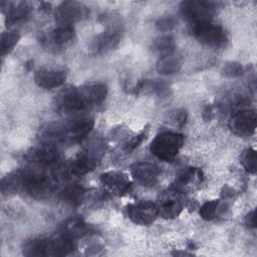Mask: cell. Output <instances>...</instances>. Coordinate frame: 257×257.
I'll list each match as a JSON object with an SVG mask.
<instances>
[{
  "mask_svg": "<svg viewBox=\"0 0 257 257\" xmlns=\"http://www.w3.org/2000/svg\"><path fill=\"white\" fill-rule=\"evenodd\" d=\"M73 249V237L67 233L54 239H33L24 247L28 256H60L66 255Z\"/></svg>",
  "mask_w": 257,
  "mask_h": 257,
  "instance_id": "obj_1",
  "label": "cell"
},
{
  "mask_svg": "<svg viewBox=\"0 0 257 257\" xmlns=\"http://www.w3.org/2000/svg\"><path fill=\"white\" fill-rule=\"evenodd\" d=\"M183 144V135L174 132H164L153 140L151 152L160 160L170 161L177 156Z\"/></svg>",
  "mask_w": 257,
  "mask_h": 257,
  "instance_id": "obj_2",
  "label": "cell"
},
{
  "mask_svg": "<svg viewBox=\"0 0 257 257\" xmlns=\"http://www.w3.org/2000/svg\"><path fill=\"white\" fill-rule=\"evenodd\" d=\"M180 8L182 16L194 25L210 22L215 13V4L208 1H184Z\"/></svg>",
  "mask_w": 257,
  "mask_h": 257,
  "instance_id": "obj_3",
  "label": "cell"
},
{
  "mask_svg": "<svg viewBox=\"0 0 257 257\" xmlns=\"http://www.w3.org/2000/svg\"><path fill=\"white\" fill-rule=\"evenodd\" d=\"M193 33L198 41L214 48L223 47L228 41L226 31L221 26L211 22L194 25Z\"/></svg>",
  "mask_w": 257,
  "mask_h": 257,
  "instance_id": "obj_4",
  "label": "cell"
},
{
  "mask_svg": "<svg viewBox=\"0 0 257 257\" xmlns=\"http://www.w3.org/2000/svg\"><path fill=\"white\" fill-rule=\"evenodd\" d=\"M21 185L35 198H42L50 193L52 184L47 175L37 170H27L21 174Z\"/></svg>",
  "mask_w": 257,
  "mask_h": 257,
  "instance_id": "obj_5",
  "label": "cell"
},
{
  "mask_svg": "<svg viewBox=\"0 0 257 257\" xmlns=\"http://www.w3.org/2000/svg\"><path fill=\"white\" fill-rule=\"evenodd\" d=\"M127 217L138 225H150L159 215L158 206L150 201H141L126 207Z\"/></svg>",
  "mask_w": 257,
  "mask_h": 257,
  "instance_id": "obj_6",
  "label": "cell"
},
{
  "mask_svg": "<svg viewBox=\"0 0 257 257\" xmlns=\"http://www.w3.org/2000/svg\"><path fill=\"white\" fill-rule=\"evenodd\" d=\"M60 106L64 111L74 112L89 108L92 104L89 101L85 87L83 88H71L62 94L60 98Z\"/></svg>",
  "mask_w": 257,
  "mask_h": 257,
  "instance_id": "obj_7",
  "label": "cell"
},
{
  "mask_svg": "<svg viewBox=\"0 0 257 257\" xmlns=\"http://www.w3.org/2000/svg\"><path fill=\"white\" fill-rule=\"evenodd\" d=\"M87 14V8L81 3L74 1H65L57 7L55 12V19L60 24L71 25L73 22L85 18Z\"/></svg>",
  "mask_w": 257,
  "mask_h": 257,
  "instance_id": "obj_8",
  "label": "cell"
},
{
  "mask_svg": "<svg viewBox=\"0 0 257 257\" xmlns=\"http://www.w3.org/2000/svg\"><path fill=\"white\" fill-rule=\"evenodd\" d=\"M256 120L257 116L254 110L241 109L233 115L230 121V127L235 135L248 137L255 132Z\"/></svg>",
  "mask_w": 257,
  "mask_h": 257,
  "instance_id": "obj_9",
  "label": "cell"
},
{
  "mask_svg": "<svg viewBox=\"0 0 257 257\" xmlns=\"http://www.w3.org/2000/svg\"><path fill=\"white\" fill-rule=\"evenodd\" d=\"M132 176L142 186H154L159 179L160 170L150 163H136L131 167Z\"/></svg>",
  "mask_w": 257,
  "mask_h": 257,
  "instance_id": "obj_10",
  "label": "cell"
},
{
  "mask_svg": "<svg viewBox=\"0 0 257 257\" xmlns=\"http://www.w3.org/2000/svg\"><path fill=\"white\" fill-rule=\"evenodd\" d=\"M66 74L59 70H40L35 73L34 80L36 84L45 89H51L64 83Z\"/></svg>",
  "mask_w": 257,
  "mask_h": 257,
  "instance_id": "obj_11",
  "label": "cell"
},
{
  "mask_svg": "<svg viewBox=\"0 0 257 257\" xmlns=\"http://www.w3.org/2000/svg\"><path fill=\"white\" fill-rule=\"evenodd\" d=\"M100 181L105 187L116 194L124 193L131 184L125 174L114 171L106 172L100 175Z\"/></svg>",
  "mask_w": 257,
  "mask_h": 257,
  "instance_id": "obj_12",
  "label": "cell"
},
{
  "mask_svg": "<svg viewBox=\"0 0 257 257\" xmlns=\"http://www.w3.org/2000/svg\"><path fill=\"white\" fill-rule=\"evenodd\" d=\"M94 125V119L90 116H76L69 120L64 126V131L72 138H80L88 134Z\"/></svg>",
  "mask_w": 257,
  "mask_h": 257,
  "instance_id": "obj_13",
  "label": "cell"
},
{
  "mask_svg": "<svg viewBox=\"0 0 257 257\" xmlns=\"http://www.w3.org/2000/svg\"><path fill=\"white\" fill-rule=\"evenodd\" d=\"M119 39L120 36L116 31H105L96 36L92 42L91 48L94 53L100 54L114 48L118 44Z\"/></svg>",
  "mask_w": 257,
  "mask_h": 257,
  "instance_id": "obj_14",
  "label": "cell"
},
{
  "mask_svg": "<svg viewBox=\"0 0 257 257\" xmlns=\"http://www.w3.org/2000/svg\"><path fill=\"white\" fill-rule=\"evenodd\" d=\"M96 157L91 153L79 155L71 164V173L75 176H82L93 170L96 166Z\"/></svg>",
  "mask_w": 257,
  "mask_h": 257,
  "instance_id": "obj_15",
  "label": "cell"
},
{
  "mask_svg": "<svg viewBox=\"0 0 257 257\" xmlns=\"http://www.w3.org/2000/svg\"><path fill=\"white\" fill-rule=\"evenodd\" d=\"M158 208L159 215H161L163 218L172 219L177 217L181 213L183 209V204L182 201L177 198V196L170 195L162 201L161 206H159Z\"/></svg>",
  "mask_w": 257,
  "mask_h": 257,
  "instance_id": "obj_16",
  "label": "cell"
},
{
  "mask_svg": "<svg viewBox=\"0 0 257 257\" xmlns=\"http://www.w3.org/2000/svg\"><path fill=\"white\" fill-rule=\"evenodd\" d=\"M182 66V58L176 54H168L162 56L157 64V70L161 74H174L180 70Z\"/></svg>",
  "mask_w": 257,
  "mask_h": 257,
  "instance_id": "obj_17",
  "label": "cell"
},
{
  "mask_svg": "<svg viewBox=\"0 0 257 257\" xmlns=\"http://www.w3.org/2000/svg\"><path fill=\"white\" fill-rule=\"evenodd\" d=\"M34 159L45 166L54 165L59 160L58 150L52 145L40 146L34 153Z\"/></svg>",
  "mask_w": 257,
  "mask_h": 257,
  "instance_id": "obj_18",
  "label": "cell"
},
{
  "mask_svg": "<svg viewBox=\"0 0 257 257\" xmlns=\"http://www.w3.org/2000/svg\"><path fill=\"white\" fill-rule=\"evenodd\" d=\"M31 7L27 2L11 3L7 9V23L14 24L25 19L30 13Z\"/></svg>",
  "mask_w": 257,
  "mask_h": 257,
  "instance_id": "obj_19",
  "label": "cell"
},
{
  "mask_svg": "<svg viewBox=\"0 0 257 257\" xmlns=\"http://www.w3.org/2000/svg\"><path fill=\"white\" fill-rule=\"evenodd\" d=\"M84 197V190L79 186H71L63 190L61 199L70 206H78Z\"/></svg>",
  "mask_w": 257,
  "mask_h": 257,
  "instance_id": "obj_20",
  "label": "cell"
},
{
  "mask_svg": "<svg viewBox=\"0 0 257 257\" xmlns=\"http://www.w3.org/2000/svg\"><path fill=\"white\" fill-rule=\"evenodd\" d=\"M74 35V29L72 25L60 24L53 30L52 39L56 45H63L70 41Z\"/></svg>",
  "mask_w": 257,
  "mask_h": 257,
  "instance_id": "obj_21",
  "label": "cell"
},
{
  "mask_svg": "<svg viewBox=\"0 0 257 257\" xmlns=\"http://www.w3.org/2000/svg\"><path fill=\"white\" fill-rule=\"evenodd\" d=\"M85 90H86L87 96L89 98V101L92 105L102 102L107 93L106 85H104L102 83L91 84V85L85 87Z\"/></svg>",
  "mask_w": 257,
  "mask_h": 257,
  "instance_id": "obj_22",
  "label": "cell"
},
{
  "mask_svg": "<svg viewBox=\"0 0 257 257\" xmlns=\"http://www.w3.org/2000/svg\"><path fill=\"white\" fill-rule=\"evenodd\" d=\"M176 43L172 35H164L157 38L154 42V49L162 56L173 53Z\"/></svg>",
  "mask_w": 257,
  "mask_h": 257,
  "instance_id": "obj_23",
  "label": "cell"
},
{
  "mask_svg": "<svg viewBox=\"0 0 257 257\" xmlns=\"http://www.w3.org/2000/svg\"><path fill=\"white\" fill-rule=\"evenodd\" d=\"M19 39H20V34L16 30L4 32L1 35V44H0L1 54L6 55L7 53H9L13 49V47L16 45Z\"/></svg>",
  "mask_w": 257,
  "mask_h": 257,
  "instance_id": "obj_24",
  "label": "cell"
},
{
  "mask_svg": "<svg viewBox=\"0 0 257 257\" xmlns=\"http://www.w3.org/2000/svg\"><path fill=\"white\" fill-rule=\"evenodd\" d=\"M241 164L245 170L251 174L256 173L257 167V156L256 152L253 149H247L241 156Z\"/></svg>",
  "mask_w": 257,
  "mask_h": 257,
  "instance_id": "obj_25",
  "label": "cell"
},
{
  "mask_svg": "<svg viewBox=\"0 0 257 257\" xmlns=\"http://www.w3.org/2000/svg\"><path fill=\"white\" fill-rule=\"evenodd\" d=\"M221 72L226 77L234 78V77L241 76L244 73V68H243L242 64H240L239 62L231 61V62H227L223 65Z\"/></svg>",
  "mask_w": 257,
  "mask_h": 257,
  "instance_id": "obj_26",
  "label": "cell"
},
{
  "mask_svg": "<svg viewBox=\"0 0 257 257\" xmlns=\"http://www.w3.org/2000/svg\"><path fill=\"white\" fill-rule=\"evenodd\" d=\"M218 206H219V201L218 200H213V201L206 202L200 208L201 217L205 220H212L216 215Z\"/></svg>",
  "mask_w": 257,
  "mask_h": 257,
  "instance_id": "obj_27",
  "label": "cell"
},
{
  "mask_svg": "<svg viewBox=\"0 0 257 257\" xmlns=\"http://www.w3.org/2000/svg\"><path fill=\"white\" fill-rule=\"evenodd\" d=\"M177 25V20L173 16H165L156 22V27L160 31H170Z\"/></svg>",
  "mask_w": 257,
  "mask_h": 257,
  "instance_id": "obj_28",
  "label": "cell"
},
{
  "mask_svg": "<svg viewBox=\"0 0 257 257\" xmlns=\"http://www.w3.org/2000/svg\"><path fill=\"white\" fill-rule=\"evenodd\" d=\"M197 172L198 171L194 168H190V169L184 171L182 174H180L178 176V179H177L178 185L179 186H187L189 183H191L193 181Z\"/></svg>",
  "mask_w": 257,
  "mask_h": 257,
  "instance_id": "obj_29",
  "label": "cell"
},
{
  "mask_svg": "<svg viewBox=\"0 0 257 257\" xmlns=\"http://www.w3.org/2000/svg\"><path fill=\"white\" fill-rule=\"evenodd\" d=\"M146 137H147V133H146V132H142L141 134L137 135L136 137H134L133 139H131V140L126 143V145H125V147H124V151H125L126 153H130V152L134 151L136 148H138V147L144 142V140L146 139Z\"/></svg>",
  "mask_w": 257,
  "mask_h": 257,
  "instance_id": "obj_30",
  "label": "cell"
},
{
  "mask_svg": "<svg viewBox=\"0 0 257 257\" xmlns=\"http://www.w3.org/2000/svg\"><path fill=\"white\" fill-rule=\"evenodd\" d=\"M245 223L250 228H255L256 227V215H255L254 210L247 214V216L245 218Z\"/></svg>",
  "mask_w": 257,
  "mask_h": 257,
  "instance_id": "obj_31",
  "label": "cell"
},
{
  "mask_svg": "<svg viewBox=\"0 0 257 257\" xmlns=\"http://www.w3.org/2000/svg\"><path fill=\"white\" fill-rule=\"evenodd\" d=\"M202 116L204 118V120L208 121V120H211L212 117H213V109H212V106L211 105H206L203 109V113H202Z\"/></svg>",
  "mask_w": 257,
  "mask_h": 257,
  "instance_id": "obj_32",
  "label": "cell"
},
{
  "mask_svg": "<svg viewBox=\"0 0 257 257\" xmlns=\"http://www.w3.org/2000/svg\"><path fill=\"white\" fill-rule=\"evenodd\" d=\"M176 119H177V122L179 124H184L186 122V119H187V112L186 110H180L177 112V115H176Z\"/></svg>",
  "mask_w": 257,
  "mask_h": 257,
  "instance_id": "obj_33",
  "label": "cell"
},
{
  "mask_svg": "<svg viewBox=\"0 0 257 257\" xmlns=\"http://www.w3.org/2000/svg\"><path fill=\"white\" fill-rule=\"evenodd\" d=\"M233 192H234L233 189L226 187V188H225V193H223V195H224L225 197H231V196H233V194H234Z\"/></svg>",
  "mask_w": 257,
  "mask_h": 257,
  "instance_id": "obj_34",
  "label": "cell"
}]
</instances>
